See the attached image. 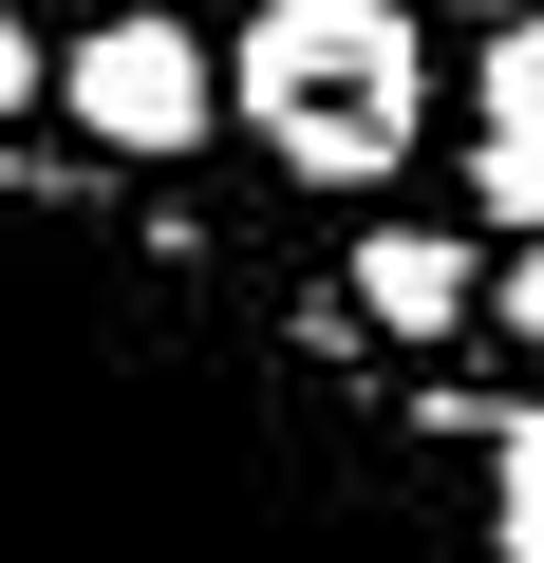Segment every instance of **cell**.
Returning <instances> with one entry per match:
<instances>
[{
    "mask_svg": "<svg viewBox=\"0 0 544 563\" xmlns=\"http://www.w3.org/2000/svg\"><path fill=\"white\" fill-rule=\"evenodd\" d=\"M20 95H57V57L20 38V0H0V113H20Z\"/></svg>",
    "mask_w": 544,
    "mask_h": 563,
    "instance_id": "52a82bcc",
    "label": "cell"
},
{
    "mask_svg": "<svg viewBox=\"0 0 544 563\" xmlns=\"http://www.w3.org/2000/svg\"><path fill=\"white\" fill-rule=\"evenodd\" d=\"M76 20H113V0H76Z\"/></svg>",
    "mask_w": 544,
    "mask_h": 563,
    "instance_id": "30bf717a",
    "label": "cell"
},
{
    "mask_svg": "<svg viewBox=\"0 0 544 563\" xmlns=\"http://www.w3.org/2000/svg\"><path fill=\"white\" fill-rule=\"evenodd\" d=\"M488 544H507V563H544V413H507V432H488Z\"/></svg>",
    "mask_w": 544,
    "mask_h": 563,
    "instance_id": "277c9868",
    "label": "cell"
},
{
    "mask_svg": "<svg viewBox=\"0 0 544 563\" xmlns=\"http://www.w3.org/2000/svg\"><path fill=\"white\" fill-rule=\"evenodd\" d=\"M451 20H525V0H451Z\"/></svg>",
    "mask_w": 544,
    "mask_h": 563,
    "instance_id": "9c48e42d",
    "label": "cell"
},
{
    "mask_svg": "<svg viewBox=\"0 0 544 563\" xmlns=\"http://www.w3.org/2000/svg\"><path fill=\"white\" fill-rule=\"evenodd\" d=\"M57 95H76V132L95 151H132V169H169V151H207V113H225V57L207 38H169V20H132V0H113V20L57 57Z\"/></svg>",
    "mask_w": 544,
    "mask_h": 563,
    "instance_id": "7a4b0ae2",
    "label": "cell"
},
{
    "mask_svg": "<svg viewBox=\"0 0 544 563\" xmlns=\"http://www.w3.org/2000/svg\"><path fill=\"white\" fill-rule=\"evenodd\" d=\"M469 188H488V225H525V244H544V113H525V132H488V151H469Z\"/></svg>",
    "mask_w": 544,
    "mask_h": 563,
    "instance_id": "5b68a950",
    "label": "cell"
},
{
    "mask_svg": "<svg viewBox=\"0 0 544 563\" xmlns=\"http://www.w3.org/2000/svg\"><path fill=\"white\" fill-rule=\"evenodd\" d=\"M507 320H525V339H544V244H525V282H507Z\"/></svg>",
    "mask_w": 544,
    "mask_h": 563,
    "instance_id": "ba28073f",
    "label": "cell"
},
{
    "mask_svg": "<svg viewBox=\"0 0 544 563\" xmlns=\"http://www.w3.org/2000/svg\"><path fill=\"white\" fill-rule=\"evenodd\" d=\"M225 113L282 151L301 188H376V169H413V132H432L413 0H263L244 57H225Z\"/></svg>",
    "mask_w": 544,
    "mask_h": 563,
    "instance_id": "6da1fadb",
    "label": "cell"
},
{
    "mask_svg": "<svg viewBox=\"0 0 544 563\" xmlns=\"http://www.w3.org/2000/svg\"><path fill=\"white\" fill-rule=\"evenodd\" d=\"M525 113H544V0L488 38V132H525Z\"/></svg>",
    "mask_w": 544,
    "mask_h": 563,
    "instance_id": "8992f818",
    "label": "cell"
},
{
    "mask_svg": "<svg viewBox=\"0 0 544 563\" xmlns=\"http://www.w3.org/2000/svg\"><path fill=\"white\" fill-rule=\"evenodd\" d=\"M357 320H376V339H451V320H469V244H451V225H376V244H357Z\"/></svg>",
    "mask_w": 544,
    "mask_h": 563,
    "instance_id": "3957f363",
    "label": "cell"
}]
</instances>
